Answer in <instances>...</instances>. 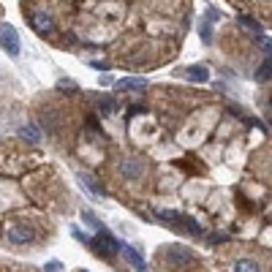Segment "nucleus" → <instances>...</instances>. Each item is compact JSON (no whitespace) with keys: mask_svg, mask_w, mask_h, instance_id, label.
<instances>
[{"mask_svg":"<svg viewBox=\"0 0 272 272\" xmlns=\"http://www.w3.org/2000/svg\"><path fill=\"white\" fill-rule=\"evenodd\" d=\"M120 171H123V177H131V180H134V177L142 174V163L134 161V158H128V161L120 163Z\"/></svg>","mask_w":272,"mask_h":272,"instance_id":"obj_11","label":"nucleus"},{"mask_svg":"<svg viewBox=\"0 0 272 272\" xmlns=\"http://www.w3.org/2000/svg\"><path fill=\"white\" fill-rule=\"evenodd\" d=\"M57 269H60V261H49V264H46V272H57Z\"/></svg>","mask_w":272,"mask_h":272,"instance_id":"obj_23","label":"nucleus"},{"mask_svg":"<svg viewBox=\"0 0 272 272\" xmlns=\"http://www.w3.org/2000/svg\"><path fill=\"white\" fill-rule=\"evenodd\" d=\"M87 125H90V131H98V120H96V117H87Z\"/></svg>","mask_w":272,"mask_h":272,"instance_id":"obj_25","label":"nucleus"},{"mask_svg":"<svg viewBox=\"0 0 272 272\" xmlns=\"http://www.w3.org/2000/svg\"><path fill=\"white\" fill-rule=\"evenodd\" d=\"M79 272H87V269H79Z\"/></svg>","mask_w":272,"mask_h":272,"instance_id":"obj_26","label":"nucleus"},{"mask_svg":"<svg viewBox=\"0 0 272 272\" xmlns=\"http://www.w3.org/2000/svg\"><path fill=\"white\" fill-rule=\"evenodd\" d=\"M120 253L128 258V264H131L136 272H147V261H144V258L139 256V250H134L131 245H120Z\"/></svg>","mask_w":272,"mask_h":272,"instance_id":"obj_8","label":"nucleus"},{"mask_svg":"<svg viewBox=\"0 0 272 272\" xmlns=\"http://www.w3.org/2000/svg\"><path fill=\"white\" fill-rule=\"evenodd\" d=\"M166 261L171 267H188L191 261H194V253H191V248H185V245H169L166 248Z\"/></svg>","mask_w":272,"mask_h":272,"instance_id":"obj_3","label":"nucleus"},{"mask_svg":"<svg viewBox=\"0 0 272 272\" xmlns=\"http://www.w3.org/2000/svg\"><path fill=\"white\" fill-rule=\"evenodd\" d=\"M90 245H96V250H98V253H104V256H115V253H120V242H117L106 229L98 231V240H96V242H90Z\"/></svg>","mask_w":272,"mask_h":272,"instance_id":"obj_4","label":"nucleus"},{"mask_svg":"<svg viewBox=\"0 0 272 272\" xmlns=\"http://www.w3.org/2000/svg\"><path fill=\"white\" fill-rule=\"evenodd\" d=\"M112 84H115V90H123V93H144L147 90V79H142V76H123Z\"/></svg>","mask_w":272,"mask_h":272,"instance_id":"obj_5","label":"nucleus"},{"mask_svg":"<svg viewBox=\"0 0 272 272\" xmlns=\"http://www.w3.org/2000/svg\"><path fill=\"white\" fill-rule=\"evenodd\" d=\"M82 221H84V223H87V226H90V229H96V231H101V229H104V226H101V223H98V218H96V215H93V212H90V210H84V212H82Z\"/></svg>","mask_w":272,"mask_h":272,"instance_id":"obj_16","label":"nucleus"},{"mask_svg":"<svg viewBox=\"0 0 272 272\" xmlns=\"http://www.w3.org/2000/svg\"><path fill=\"white\" fill-rule=\"evenodd\" d=\"M253 38H256V44L261 46V49H267L269 55H272V38H267L264 33H261V36H253Z\"/></svg>","mask_w":272,"mask_h":272,"instance_id":"obj_18","label":"nucleus"},{"mask_svg":"<svg viewBox=\"0 0 272 272\" xmlns=\"http://www.w3.org/2000/svg\"><path fill=\"white\" fill-rule=\"evenodd\" d=\"M33 30H38L41 36H49V33H55V22L49 14H33Z\"/></svg>","mask_w":272,"mask_h":272,"instance_id":"obj_9","label":"nucleus"},{"mask_svg":"<svg viewBox=\"0 0 272 272\" xmlns=\"http://www.w3.org/2000/svg\"><path fill=\"white\" fill-rule=\"evenodd\" d=\"M0 46H3V52H6V55H11V57L19 55L22 44H19V33H17L14 25H9V22L0 25Z\"/></svg>","mask_w":272,"mask_h":272,"instance_id":"obj_2","label":"nucleus"},{"mask_svg":"<svg viewBox=\"0 0 272 272\" xmlns=\"http://www.w3.org/2000/svg\"><path fill=\"white\" fill-rule=\"evenodd\" d=\"M272 79V55L256 68V82H269Z\"/></svg>","mask_w":272,"mask_h":272,"instance_id":"obj_12","label":"nucleus"},{"mask_svg":"<svg viewBox=\"0 0 272 272\" xmlns=\"http://www.w3.org/2000/svg\"><path fill=\"white\" fill-rule=\"evenodd\" d=\"M19 139H25L28 144H38L41 142V131H38V125H22L19 128Z\"/></svg>","mask_w":272,"mask_h":272,"instance_id":"obj_10","label":"nucleus"},{"mask_svg":"<svg viewBox=\"0 0 272 272\" xmlns=\"http://www.w3.org/2000/svg\"><path fill=\"white\" fill-rule=\"evenodd\" d=\"M234 272H258V264L250 261V258H240V261L234 264Z\"/></svg>","mask_w":272,"mask_h":272,"instance_id":"obj_15","label":"nucleus"},{"mask_svg":"<svg viewBox=\"0 0 272 272\" xmlns=\"http://www.w3.org/2000/svg\"><path fill=\"white\" fill-rule=\"evenodd\" d=\"M269 104H272V98H269Z\"/></svg>","mask_w":272,"mask_h":272,"instance_id":"obj_27","label":"nucleus"},{"mask_svg":"<svg viewBox=\"0 0 272 272\" xmlns=\"http://www.w3.org/2000/svg\"><path fill=\"white\" fill-rule=\"evenodd\" d=\"M76 180H79V185H82L84 191H87V196H93V199H106V191L98 185L96 180H93L90 174H84V171H79L76 174Z\"/></svg>","mask_w":272,"mask_h":272,"instance_id":"obj_6","label":"nucleus"},{"mask_svg":"<svg viewBox=\"0 0 272 272\" xmlns=\"http://www.w3.org/2000/svg\"><path fill=\"white\" fill-rule=\"evenodd\" d=\"M155 218L161 223H166L174 231H185V234H202V226L194 221L191 215H185V212H177V210H161L155 212Z\"/></svg>","mask_w":272,"mask_h":272,"instance_id":"obj_1","label":"nucleus"},{"mask_svg":"<svg viewBox=\"0 0 272 272\" xmlns=\"http://www.w3.org/2000/svg\"><path fill=\"white\" fill-rule=\"evenodd\" d=\"M210 245H221V242H229V234H210Z\"/></svg>","mask_w":272,"mask_h":272,"instance_id":"obj_20","label":"nucleus"},{"mask_svg":"<svg viewBox=\"0 0 272 272\" xmlns=\"http://www.w3.org/2000/svg\"><path fill=\"white\" fill-rule=\"evenodd\" d=\"M112 109H115V101H112V98H104V101L98 104V112H101V115H109Z\"/></svg>","mask_w":272,"mask_h":272,"instance_id":"obj_19","label":"nucleus"},{"mask_svg":"<svg viewBox=\"0 0 272 272\" xmlns=\"http://www.w3.org/2000/svg\"><path fill=\"white\" fill-rule=\"evenodd\" d=\"M218 17H221V14H218V9H207V19H210V22H215Z\"/></svg>","mask_w":272,"mask_h":272,"instance_id":"obj_22","label":"nucleus"},{"mask_svg":"<svg viewBox=\"0 0 272 272\" xmlns=\"http://www.w3.org/2000/svg\"><path fill=\"white\" fill-rule=\"evenodd\" d=\"M237 22H240L245 30H250L253 36H261V33H264L261 22H256V19H250V17H237Z\"/></svg>","mask_w":272,"mask_h":272,"instance_id":"obj_13","label":"nucleus"},{"mask_svg":"<svg viewBox=\"0 0 272 272\" xmlns=\"http://www.w3.org/2000/svg\"><path fill=\"white\" fill-rule=\"evenodd\" d=\"M90 65H93V68H98V71H106V68H109V65H106V63H98V60H93Z\"/></svg>","mask_w":272,"mask_h":272,"instance_id":"obj_24","label":"nucleus"},{"mask_svg":"<svg viewBox=\"0 0 272 272\" xmlns=\"http://www.w3.org/2000/svg\"><path fill=\"white\" fill-rule=\"evenodd\" d=\"M33 237H36V231L30 226H11L9 229V240L14 245H28V242H33Z\"/></svg>","mask_w":272,"mask_h":272,"instance_id":"obj_7","label":"nucleus"},{"mask_svg":"<svg viewBox=\"0 0 272 272\" xmlns=\"http://www.w3.org/2000/svg\"><path fill=\"white\" fill-rule=\"evenodd\" d=\"M188 79H191V82H207L210 74H207L204 65H191V68H188Z\"/></svg>","mask_w":272,"mask_h":272,"instance_id":"obj_14","label":"nucleus"},{"mask_svg":"<svg viewBox=\"0 0 272 272\" xmlns=\"http://www.w3.org/2000/svg\"><path fill=\"white\" fill-rule=\"evenodd\" d=\"M71 234H74V240H79V242H84V245H90V242H93L90 237L84 234V231L79 229V226H71Z\"/></svg>","mask_w":272,"mask_h":272,"instance_id":"obj_17","label":"nucleus"},{"mask_svg":"<svg viewBox=\"0 0 272 272\" xmlns=\"http://www.w3.org/2000/svg\"><path fill=\"white\" fill-rule=\"evenodd\" d=\"M57 87H63V90H68V93H74V90H76V84H74V82H71V79H63V82H60V84H57Z\"/></svg>","mask_w":272,"mask_h":272,"instance_id":"obj_21","label":"nucleus"}]
</instances>
